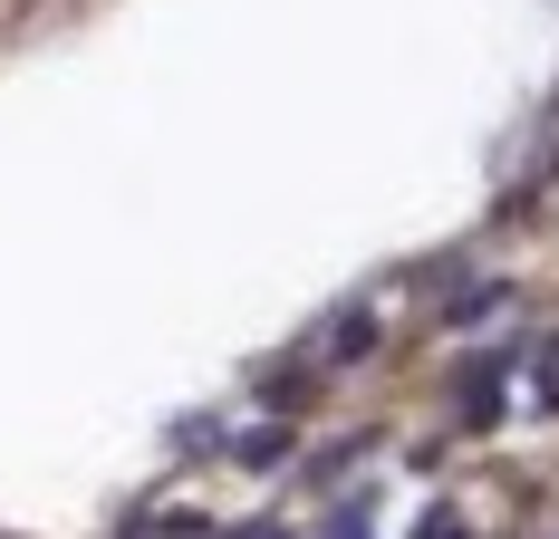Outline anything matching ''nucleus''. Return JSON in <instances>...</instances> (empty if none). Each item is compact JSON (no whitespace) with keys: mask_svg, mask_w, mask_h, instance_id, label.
<instances>
[{"mask_svg":"<svg viewBox=\"0 0 559 539\" xmlns=\"http://www.w3.org/2000/svg\"><path fill=\"white\" fill-rule=\"evenodd\" d=\"M415 539H463V520H453V511H425V530Z\"/></svg>","mask_w":559,"mask_h":539,"instance_id":"obj_1","label":"nucleus"}]
</instances>
